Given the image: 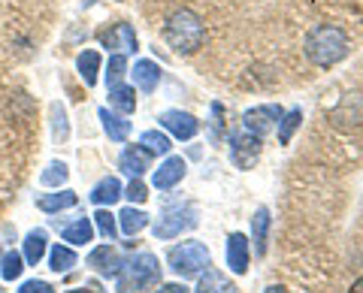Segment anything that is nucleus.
<instances>
[{
    "label": "nucleus",
    "mask_w": 363,
    "mask_h": 293,
    "mask_svg": "<svg viewBox=\"0 0 363 293\" xmlns=\"http://www.w3.org/2000/svg\"><path fill=\"white\" fill-rule=\"evenodd\" d=\"M348 54V33L339 25H315L306 37V58L321 70H330Z\"/></svg>",
    "instance_id": "1"
},
{
    "label": "nucleus",
    "mask_w": 363,
    "mask_h": 293,
    "mask_svg": "<svg viewBox=\"0 0 363 293\" xmlns=\"http://www.w3.org/2000/svg\"><path fill=\"white\" fill-rule=\"evenodd\" d=\"M164 40H167V46L179 54H194L203 46V40H206V25H203V18L194 9L182 6L167 18Z\"/></svg>",
    "instance_id": "2"
},
{
    "label": "nucleus",
    "mask_w": 363,
    "mask_h": 293,
    "mask_svg": "<svg viewBox=\"0 0 363 293\" xmlns=\"http://www.w3.org/2000/svg\"><path fill=\"white\" fill-rule=\"evenodd\" d=\"M157 281H161V263H157L155 254L143 251L118 269L116 290L118 293H145V290H152Z\"/></svg>",
    "instance_id": "3"
},
{
    "label": "nucleus",
    "mask_w": 363,
    "mask_h": 293,
    "mask_svg": "<svg viewBox=\"0 0 363 293\" xmlns=\"http://www.w3.org/2000/svg\"><path fill=\"white\" fill-rule=\"evenodd\" d=\"M167 263H169V269H173L179 278H194V275H200L203 269L209 266V248L203 242H194V239L182 242L176 248H169Z\"/></svg>",
    "instance_id": "4"
},
{
    "label": "nucleus",
    "mask_w": 363,
    "mask_h": 293,
    "mask_svg": "<svg viewBox=\"0 0 363 293\" xmlns=\"http://www.w3.org/2000/svg\"><path fill=\"white\" fill-rule=\"evenodd\" d=\"M197 227V209L185 202V206H176V209H167L161 218L155 224V236L157 239H176L182 236V230H194Z\"/></svg>",
    "instance_id": "5"
},
{
    "label": "nucleus",
    "mask_w": 363,
    "mask_h": 293,
    "mask_svg": "<svg viewBox=\"0 0 363 293\" xmlns=\"http://www.w3.org/2000/svg\"><path fill=\"white\" fill-rule=\"evenodd\" d=\"M281 115H285V109L276 106V103H264V106H255L248 109L242 115V130L255 133V137H267V133H272L279 127Z\"/></svg>",
    "instance_id": "6"
},
{
    "label": "nucleus",
    "mask_w": 363,
    "mask_h": 293,
    "mask_svg": "<svg viewBox=\"0 0 363 293\" xmlns=\"http://www.w3.org/2000/svg\"><path fill=\"white\" fill-rule=\"evenodd\" d=\"M260 157V137L248 130H236L230 133V161L236 170H252Z\"/></svg>",
    "instance_id": "7"
},
{
    "label": "nucleus",
    "mask_w": 363,
    "mask_h": 293,
    "mask_svg": "<svg viewBox=\"0 0 363 293\" xmlns=\"http://www.w3.org/2000/svg\"><path fill=\"white\" fill-rule=\"evenodd\" d=\"M157 121H161V127L167 133H173V137L182 139V142L194 139L200 133V121L191 115V112H182V109H167V112H161V118Z\"/></svg>",
    "instance_id": "8"
},
{
    "label": "nucleus",
    "mask_w": 363,
    "mask_h": 293,
    "mask_svg": "<svg viewBox=\"0 0 363 293\" xmlns=\"http://www.w3.org/2000/svg\"><path fill=\"white\" fill-rule=\"evenodd\" d=\"M330 121L336 127H357V124H363V94H345L333 106Z\"/></svg>",
    "instance_id": "9"
},
{
    "label": "nucleus",
    "mask_w": 363,
    "mask_h": 293,
    "mask_svg": "<svg viewBox=\"0 0 363 293\" xmlns=\"http://www.w3.org/2000/svg\"><path fill=\"white\" fill-rule=\"evenodd\" d=\"M248 260H252V242H248L242 233H230L227 236V266H230V272L245 275Z\"/></svg>",
    "instance_id": "10"
},
{
    "label": "nucleus",
    "mask_w": 363,
    "mask_h": 293,
    "mask_svg": "<svg viewBox=\"0 0 363 293\" xmlns=\"http://www.w3.org/2000/svg\"><path fill=\"white\" fill-rule=\"evenodd\" d=\"M85 266L109 278V275H118V269L124 266V260H121V254H118L112 245H100V248H94V251L88 254Z\"/></svg>",
    "instance_id": "11"
},
{
    "label": "nucleus",
    "mask_w": 363,
    "mask_h": 293,
    "mask_svg": "<svg viewBox=\"0 0 363 293\" xmlns=\"http://www.w3.org/2000/svg\"><path fill=\"white\" fill-rule=\"evenodd\" d=\"M118 166L121 173H128L130 178H140L145 170H152V151L143 149V145H128L118 154Z\"/></svg>",
    "instance_id": "12"
},
{
    "label": "nucleus",
    "mask_w": 363,
    "mask_h": 293,
    "mask_svg": "<svg viewBox=\"0 0 363 293\" xmlns=\"http://www.w3.org/2000/svg\"><path fill=\"white\" fill-rule=\"evenodd\" d=\"M182 178H185V161L182 157H167L152 176V185L157 190H173Z\"/></svg>",
    "instance_id": "13"
},
{
    "label": "nucleus",
    "mask_w": 363,
    "mask_h": 293,
    "mask_svg": "<svg viewBox=\"0 0 363 293\" xmlns=\"http://www.w3.org/2000/svg\"><path fill=\"white\" fill-rule=\"evenodd\" d=\"M104 46L112 49L116 54H130V52H136V33L130 25H124V21L121 25H112L104 33Z\"/></svg>",
    "instance_id": "14"
},
{
    "label": "nucleus",
    "mask_w": 363,
    "mask_h": 293,
    "mask_svg": "<svg viewBox=\"0 0 363 293\" xmlns=\"http://www.w3.org/2000/svg\"><path fill=\"white\" fill-rule=\"evenodd\" d=\"M133 85L145 94L157 91V85H161V67H157L155 61H149V58L136 61L133 64Z\"/></svg>",
    "instance_id": "15"
},
{
    "label": "nucleus",
    "mask_w": 363,
    "mask_h": 293,
    "mask_svg": "<svg viewBox=\"0 0 363 293\" xmlns=\"http://www.w3.org/2000/svg\"><path fill=\"white\" fill-rule=\"evenodd\" d=\"M76 202H79V197L70 188H58V194H43L37 200V209L45 212V215H58V212H64V209H73Z\"/></svg>",
    "instance_id": "16"
},
{
    "label": "nucleus",
    "mask_w": 363,
    "mask_h": 293,
    "mask_svg": "<svg viewBox=\"0 0 363 293\" xmlns=\"http://www.w3.org/2000/svg\"><path fill=\"white\" fill-rule=\"evenodd\" d=\"M269 227H272V218H269V209L260 206L252 218V242H255V254L264 257L267 254V239H269Z\"/></svg>",
    "instance_id": "17"
},
{
    "label": "nucleus",
    "mask_w": 363,
    "mask_h": 293,
    "mask_svg": "<svg viewBox=\"0 0 363 293\" xmlns=\"http://www.w3.org/2000/svg\"><path fill=\"white\" fill-rule=\"evenodd\" d=\"M124 194V188L116 176H106V178H100V182L94 185V190H91V202L94 206H112V202H118Z\"/></svg>",
    "instance_id": "18"
},
{
    "label": "nucleus",
    "mask_w": 363,
    "mask_h": 293,
    "mask_svg": "<svg viewBox=\"0 0 363 293\" xmlns=\"http://www.w3.org/2000/svg\"><path fill=\"white\" fill-rule=\"evenodd\" d=\"M197 293H236V287L230 285V278H227L224 272H218V269L206 266V269L200 272Z\"/></svg>",
    "instance_id": "19"
},
{
    "label": "nucleus",
    "mask_w": 363,
    "mask_h": 293,
    "mask_svg": "<svg viewBox=\"0 0 363 293\" xmlns=\"http://www.w3.org/2000/svg\"><path fill=\"white\" fill-rule=\"evenodd\" d=\"M100 121H104V130H106V137L112 142H124L130 137V121H124V115H118V112H109L106 106L97 112Z\"/></svg>",
    "instance_id": "20"
},
{
    "label": "nucleus",
    "mask_w": 363,
    "mask_h": 293,
    "mask_svg": "<svg viewBox=\"0 0 363 293\" xmlns=\"http://www.w3.org/2000/svg\"><path fill=\"white\" fill-rule=\"evenodd\" d=\"M145 227H149V215H145L143 209H133V206H128L118 215V230L124 233V236H136V233H143Z\"/></svg>",
    "instance_id": "21"
},
{
    "label": "nucleus",
    "mask_w": 363,
    "mask_h": 293,
    "mask_svg": "<svg viewBox=\"0 0 363 293\" xmlns=\"http://www.w3.org/2000/svg\"><path fill=\"white\" fill-rule=\"evenodd\" d=\"M109 106L118 109L121 115H130L136 109V94H133V85H112L109 88Z\"/></svg>",
    "instance_id": "22"
},
{
    "label": "nucleus",
    "mask_w": 363,
    "mask_h": 293,
    "mask_svg": "<svg viewBox=\"0 0 363 293\" xmlns=\"http://www.w3.org/2000/svg\"><path fill=\"white\" fill-rule=\"evenodd\" d=\"M64 236V242H70V245H88L91 239H94V224H91L88 218H79L73 224H67V227L61 230Z\"/></svg>",
    "instance_id": "23"
},
{
    "label": "nucleus",
    "mask_w": 363,
    "mask_h": 293,
    "mask_svg": "<svg viewBox=\"0 0 363 293\" xmlns=\"http://www.w3.org/2000/svg\"><path fill=\"white\" fill-rule=\"evenodd\" d=\"M76 67H79V76L85 79L88 88L97 85V73H100V54L94 49H85L82 54L76 58Z\"/></svg>",
    "instance_id": "24"
},
{
    "label": "nucleus",
    "mask_w": 363,
    "mask_h": 293,
    "mask_svg": "<svg viewBox=\"0 0 363 293\" xmlns=\"http://www.w3.org/2000/svg\"><path fill=\"white\" fill-rule=\"evenodd\" d=\"M49 239H45V233L43 230H30L28 236H25V263H30V266H37L43 257H45V245Z\"/></svg>",
    "instance_id": "25"
},
{
    "label": "nucleus",
    "mask_w": 363,
    "mask_h": 293,
    "mask_svg": "<svg viewBox=\"0 0 363 293\" xmlns=\"http://www.w3.org/2000/svg\"><path fill=\"white\" fill-rule=\"evenodd\" d=\"M76 266V251L70 245H55L49 251V269L52 272H70Z\"/></svg>",
    "instance_id": "26"
},
{
    "label": "nucleus",
    "mask_w": 363,
    "mask_h": 293,
    "mask_svg": "<svg viewBox=\"0 0 363 293\" xmlns=\"http://www.w3.org/2000/svg\"><path fill=\"white\" fill-rule=\"evenodd\" d=\"M140 145H143V149H149L152 154H169V149H173V139H169L164 130H145L140 137Z\"/></svg>",
    "instance_id": "27"
},
{
    "label": "nucleus",
    "mask_w": 363,
    "mask_h": 293,
    "mask_svg": "<svg viewBox=\"0 0 363 293\" xmlns=\"http://www.w3.org/2000/svg\"><path fill=\"white\" fill-rule=\"evenodd\" d=\"M300 124H303V109L285 112V115H281V121H279V142L288 145V142L294 139V133L300 130Z\"/></svg>",
    "instance_id": "28"
},
{
    "label": "nucleus",
    "mask_w": 363,
    "mask_h": 293,
    "mask_svg": "<svg viewBox=\"0 0 363 293\" xmlns=\"http://www.w3.org/2000/svg\"><path fill=\"white\" fill-rule=\"evenodd\" d=\"M67 176H70L67 163H64V161H55V163H49V166L43 170L40 182H43L45 188H61V185H67Z\"/></svg>",
    "instance_id": "29"
},
{
    "label": "nucleus",
    "mask_w": 363,
    "mask_h": 293,
    "mask_svg": "<svg viewBox=\"0 0 363 293\" xmlns=\"http://www.w3.org/2000/svg\"><path fill=\"white\" fill-rule=\"evenodd\" d=\"M94 227H97V233L104 236V239H109V242H112V239L118 236V218L112 215L109 209H100L97 215H94Z\"/></svg>",
    "instance_id": "30"
},
{
    "label": "nucleus",
    "mask_w": 363,
    "mask_h": 293,
    "mask_svg": "<svg viewBox=\"0 0 363 293\" xmlns=\"http://www.w3.org/2000/svg\"><path fill=\"white\" fill-rule=\"evenodd\" d=\"M124 76H128V54H112L106 64V85H121Z\"/></svg>",
    "instance_id": "31"
},
{
    "label": "nucleus",
    "mask_w": 363,
    "mask_h": 293,
    "mask_svg": "<svg viewBox=\"0 0 363 293\" xmlns=\"http://www.w3.org/2000/svg\"><path fill=\"white\" fill-rule=\"evenodd\" d=\"M52 137L55 142H67L70 137V124H67V112L61 103H52Z\"/></svg>",
    "instance_id": "32"
},
{
    "label": "nucleus",
    "mask_w": 363,
    "mask_h": 293,
    "mask_svg": "<svg viewBox=\"0 0 363 293\" xmlns=\"http://www.w3.org/2000/svg\"><path fill=\"white\" fill-rule=\"evenodd\" d=\"M21 269H25V257H21L18 251L4 254V260H0V275H4L6 281L21 278Z\"/></svg>",
    "instance_id": "33"
},
{
    "label": "nucleus",
    "mask_w": 363,
    "mask_h": 293,
    "mask_svg": "<svg viewBox=\"0 0 363 293\" xmlns=\"http://www.w3.org/2000/svg\"><path fill=\"white\" fill-rule=\"evenodd\" d=\"M121 197H128L130 202H136V206H143V202L149 200V190H145V185L140 182V178H133V182L124 188V194H121Z\"/></svg>",
    "instance_id": "34"
},
{
    "label": "nucleus",
    "mask_w": 363,
    "mask_h": 293,
    "mask_svg": "<svg viewBox=\"0 0 363 293\" xmlns=\"http://www.w3.org/2000/svg\"><path fill=\"white\" fill-rule=\"evenodd\" d=\"M18 293H55V287L49 281H40V278H30V281H21Z\"/></svg>",
    "instance_id": "35"
},
{
    "label": "nucleus",
    "mask_w": 363,
    "mask_h": 293,
    "mask_svg": "<svg viewBox=\"0 0 363 293\" xmlns=\"http://www.w3.org/2000/svg\"><path fill=\"white\" fill-rule=\"evenodd\" d=\"M212 142H218L221 139V130H224V121H221V115H224V109H221V103H212Z\"/></svg>",
    "instance_id": "36"
},
{
    "label": "nucleus",
    "mask_w": 363,
    "mask_h": 293,
    "mask_svg": "<svg viewBox=\"0 0 363 293\" xmlns=\"http://www.w3.org/2000/svg\"><path fill=\"white\" fill-rule=\"evenodd\" d=\"M157 293H191L185 285H164L161 290H157Z\"/></svg>",
    "instance_id": "37"
},
{
    "label": "nucleus",
    "mask_w": 363,
    "mask_h": 293,
    "mask_svg": "<svg viewBox=\"0 0 363 293\" xmlns=\"http://www.w3.org/2000/svg\"><path fill=\"white\" fill-rule=\"evenodd\" d=\"M348 293H363V278H357L354 285H351V290H348Z\"/></svg>",
    "instance_id": "38"
},
{
    "label": "nucleus",
    "mask_w": 363,
    "mask_h": 293,
    "mask_svg": "<svg viewBox=\"0 0 363 293\" xmlns=\"http://www.w3.org/2000/svg\"><path fill=\"white\" fill-rule=\"evenodd\" d=\"M264 293H288V290H285V287H281V285H269V287H267Z\"/></svg>",
    "instance_id": "39"
},
{
    "label": "nucleus",
    "mask_w": 363,
    "mask_h": 293,
    "mask_svg": "<svg viewBox=\"0 0 363 293\" xmlns=\"http://www.w3.org/2000/svg\"><path fill=\"white\" fill-rule=\"evenodd\" d=\"M67 293H91V290H85V287H73V290H67Z\"/></svg>",
    "instance_id": "40"
},
{
    "label": "nucleus",
    "mask_w": 363,
    "mask_h": 293,
    "mask_svg": "<svg viewBox=\"0 0 363 293\" xmlns=\"http://www.w3.org/2000/svg\"><path fill=\"white\" fill-rule=\"evenodd\" d=\"M0 293H4V287H0Z\"/></svg>",
    "instance_id": "41"
}]
</instances>
